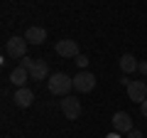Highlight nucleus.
<instances>
[{
    "label": "nucleus",
    "mask_w": 147,
    "mask_h": 138,
    "mask_svg": "<svg viewBox=\"0 0 147 138\" xmlns=\"http://www.w3.org/2000/svg\"><path fill=\"white\" fill-rule=\"evenodd\" d=\"M47 86H49V91H52L54 96H69V91H71V86H74V79L69 74H64V72H57L54 77L47 79Z\"/></svg>",
    "instance_id": "f257e3e1"
},
{
    "label": "nucleus",
    "mask_w": 147,
    "mask_h": 138,
    "mask_svg": "<svg viewBox=\"0 0 147 138\" xmlns=\"http://www.w3.org/2000/svg\"><path fill=\"white\" fill-rule=\"evenodd\" d=\"M27 44H30V42H27V40L25 37H17V35H15V37H10V40H7V42H5V54H7V57H27Z\"/></svg>",
    "instance_id": "f03ea898"
},
{
    "label": "nucleus",
    "mask_w": 147,
    "mask_h": 138,
    "mask_svg": "<svg viewBox=\"0 0 147 138\" xmlns=\"http://www.w3.org/2000/svg\"><path fill=\"white\" fill-rule=\"evenodd\" d=\"M96 86V77L91 74V72H86V69H81L79 74L74 77V89L81 91V94H88V91H93Z\"/></svg>",
    "instance_id": "7ed1b4c3"
},
{
    "label": "nucleus",
    "mask_w": 147,
    "mask_h": 138,
    "mask_svg": "<svg viewBox=\"0 0 147 138\" xmlns=\"http://www.w3.org/2000/svg\"><path fill=\"white\" fill-rule=\"evenodd\" d=\"M54 52H57L59 57H66V59H76L81 54L76 40H59V42L54 44Z\"/></svg>",
    "instance_id": "20e7f679"
},
{
    "label": "nucleus",
    "mask_w": 147,
    "mask_h": 138,
    "mask_svg": "<svg viewBox=\"0 0 147 138\" xmlns=\"http://www.w3.org/2000/svg\"><path fill=\"white\" fill-rule=\"evenodd\" d=\"M61 113L69 118V121H76V118L81 116V104H79V99H74L71 94L64 96V99H61Z\"/></svg>",
    "instance_id": "39448f33"
},
{
    "label": "nucleus",
    "mask_w": 147,
    "mask_h": 138,
    "mask_svg": "<svg viewBox=\"0 0 147 138\" xmlns=\"http://www.w3.org/2000/svg\"><path fill=\"white\" fill-rule=\"evenodd\" d=\"M113 128H115V133H130L132 131V116L127 111L113 113Z\"/></svg>",
    "instance_id": "423d86ee"
},
{
    "label": "nucleus",
    "mask_w": 147,
    "mask_h": 138,
    "mask_svg": "<svg viewBox=\"0 0 147 138\" xmlns=\"http://www.w3.org/2000/svg\"><path fill=\"white\" fill-rule=\"evenodd\" d=\"M127 96L137 104H142L147 99V81H130L127 84Z\"/></svg>",
    "instance_id": "0eeeda50"
},
{
    "label": "nucleus",
    "mask_w": 147,
    "mask_h": 138,
    "mask_svg": "<svg viewBox=\"0 0 147 138\" xmlns=\"http://www.w3.org/2000/svg\"><path fill=\"white\" fill-rule=\"evenodd\" d=\"M30 79H34V81L49 79V64L44 59H34V64L30 67Z\"/></svg>",
    "instance_id": "6e6552de"
},
{
    "label": "nucleus",
    "mask_w": 147,
    "mask_h": 138,
    "mask_svg": "<svg viewBox=\"0 0 147 138\" xmlns=\"http://www.w3.org/2000/svg\"><path fill=\"white\" fill-rule=\"evenodd\" d=\"M32 101H34V91H32V89H27V86L15 89V106L27 109V106H32Z\"/></svg>",
    "instance_id": "1a4fd4ad"
},
{
    "label": "nucleus",
    "mask_w": 147,
    "mask_h": 138,
    "mask_svg": "<svg viewBox=\"0 0 147 138\" xmlns=\"http://www.w3.org/2000/svg\"><path fill=\"white\" fill-rule=\"evenodd\" d=\"M7 79H10V84H15L17 89H22V86L27 84V79H30V72H27L25 67H15L10 72V77H7Z\"/></svg>",
    "instance_id": "9d476101"
},
{
    "label": "nucleus",
    "mask_w": 147,
    "mask_h": 138,
    "mask_svg": "<svg viewBox=\"0 0 147 138\" xmlns=\"http://www.w3.org/2000/svg\"><path fill=\"white\" fill-rule=\"evenodd\" d=\"M25 40L30 44H44V40H47V30H44V27H30V30L25 32Z\"/></svg>",
    "instance_id": "9b49d317"
},
{
    "label": "nucleus",
    "mask_w": 147,
    "mask_h": 138,
    "mask_svg": "<svg viewBox=\"0 0 147 138\" xmlns=\"http://www.w3.org/2000/svg\"><path fill=\"white\" fill-rule=\"evenodd\" d=\"M120 69L125 72V74H132V72L140 69V64H137V59L132 57V54H123L120 57Z\"/></svg>",
    "instance_id": "f8f14e48"
},
{
    "label": "nucleus",
    "mask_w": 147,
    "mask_h": 138,
    "mask_svg": "<svg viewBox=\"0 0 147 138\" xmlns=\"http://www.w3.org/2000/svg\"><path fill=\"white\" fill-rule=\"evenodd\" d=\"M76 64H79L81 69H86V64H88V57H86V54H79V57H76Z\"/></svg>",
    "instance_id": "ddd939ff"
},
{
    "label": "nucleus",
    "mask_w": 147,
    "mask_h": 138,
    "mask_svg": "<svg viewBox=\"0 0 147 138\" xmlns=\"http://www.w3.org/2000/svg\"><path fill=\"white\" fill-rule=\"evenodd\" d=\"M34 64V59H30V57H22V62H20V67H25L27 72H30V67Z\"/></svg>",
    "instance_id": "4468645a"
},
{
    "label": "nucleus",
    "mask_w": 147,
    "mask_h": 138,
    "mask_svg": "<svg viewBox=\"0 0 147 138\" xmlns=\"http://www.w3.org/2000/svg\"><path fill=\"white\" fill-rule=\"evenodd\" d=\"M127 138H142V131L140 128H132V131L127 133Z\"/></svg>",
    "instance_id": "2eb2a0df"
},
{
    "label": "nucleus",
    "mask_w": 147,
    "mask_h": 138,
    "mask_svg": "<svg viewBox=\"0 0 147 138\" xmlns=\"http://www.w3.org/2000/svg\"><path fill=\"white\" fill-rule=\"evenodd\" d=\"M140 111H142V116L147 118V99H145V101H142V104H140Z\"/></svg>",
    "instance_id": "dca6fc26"
},
{
    "label": "nucleus",
    "mask_w": 147,
    "mask_h": 138,
    "mask_svg": "<svg viewBox=\"0 0 147 138\" xmlns=\"http://www.w3.org/2000/svg\"><path fill=\"white\" fill-rule=\"evenodd\" d=\"M140 72H142V74H147V62H142V64H140Z\"/></svg>",
    "instance_id": "f3484780"
},
{
    "label": "nucleus",
    "mask_w": 147,
    "mask_h": 138,
    "mask_svg": "<svg viewBox=\"0 0 147 138\" xmlns=\"http://www.w3.org/2000/svg\"><path fill=\"white\" fill-rule=\"evenodd\" d=\"M105 138H118V133H110V136H105Z\"/></svg>",
    "instance_id": "a211bd4d"
}]
</instances>
